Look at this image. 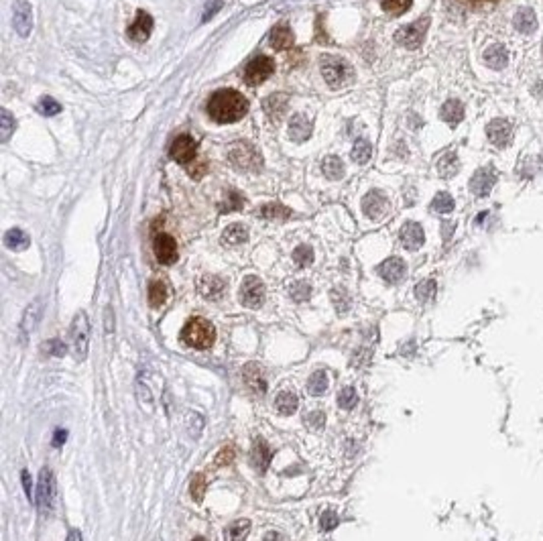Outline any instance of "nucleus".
Instances as JSON below:
<instances>
[{"label":"nucleus","instance_id":"f257e3e1","mask_svg":"<svg viewBox=\"0 0 543 541\" xmlns=\"http://www.w3.org/2000/svg\"><path fill=\"white\" fill-rule=\"evenodd\" d=\"M248 112L246 98L236 90H218L208 100V114L220 124L238 122Z\"/></svg>","mask_w":543,"mask_h":541},{"label":"nucleus","instance_id":"f03ea898","mask_svg":"<svg viewBox=\"0 0 543 541\" xmlns=\"http://www.w3.org/2000/svg\"><path fill=\"white\" fill-rule=\"evenodd\" d=\"M214 340H216V330L206 318H191L181 330V342L188 348L206 350L214 344Z\"/></svg>","mask_w":543,"mask_h":541},{"label":"nucleus","instance_id":"7ed1b4c3","mask_svg":"<svg viewBox=\"0 0 543 541\" xmlns=\"http://www.w3.org/2000/svg\"><path fill=\"white\" fill-rule=\"evenodd\" d=\"M320 61H322V76H324V80L330 88H334V90L342 88L346 81L350 80L352 70L344 59L334 57V55H324Z\"/></svg>","mask_w":543,"mask_h":541},{"label":"nucleus","instance_id":"20e7f679","mask_svg":"<svg viewBox=\"0 0 543 541\" xmlns=\"http://www.w3.org/2000/svg\"><path fill=\"white\" fill-rule=\"evenodd\" d=\"M228 159L236 169L243 171H257L263 165L261 153L250 143H234L228 151Z\"/></svg>","mask_w":543,"mask_h":541},{"label":"nucleus","instance_id":"39448f33","mask_svg":"<svg viewBox=\"0 0 543 541\" xmlns=\"http://www.w3.org/2000/svg\"><path fill=\"white\" fill-rule=\"evenodd\" d=\"M70 338H72V350L76 360H83L88 356V344H90V324H88V316L80 312L70 330Z\"/></svg>","mask_w":543,"mask_h":541},{"label":"nucleus","instance_id":"423d86ee","mask_svg":"<svg viewBox=\"0 0 543 541\" xmlns=\"http://www.w3.org/2000/svg\"><path fill=\"white\" fill-rule=\"evenodd\" d=\"M35 503L39 507V511L43 515L51 513L55 505V478L54 472L49 468H43L41 470V476H39V488H37V494H35Z\"/></svg>","mask_w":543,"mask_h":541},{"label":"nucleus","instance_id":"0eeeda50","mask_svg":"<svg viewBox=\"0 0 543 541\" xmlns=\"http://www.w3.org/2000/svg\"><path fill=\"white\" fill-rule=\"evenodd\" d=\"M428 27H430V19H428V17H426V19H419V21L411 23L407 27L399 29L397 35H395V39H397L399 45H403V47H407V49H417V47H421V43H423V39H426Z\"/></svg>","mask_w":543,"mask_h":541},{"label":"nucleus","instance_id":"6e6552de","mask_svg":"<svg viewBox=\"0 0 543 541\" xmlns=\"http://www.w3.org/2000/svg\"><path fill=\"white\" fill-rule=\"evenodd\" d=\"M169 155H171L173 161L181 163L184 167L190 169L191 165L197 161V143L190 135H179L173 140Z\"/></svg>","mask_w":543,"mask_h":541},{"label":"nucleus","instance_id":"1a4fd4ad","mask_svg":"<svg viewBox=\"0 0 543 541\" xmlns=\"http://www.w3.org/2000/svg\"><path fill=\"white\" fill-rule=\"evenodd\" d=\"M275 72V63H273L271 57L267 55H259L254 59L248 61L245 70V81L248 86H259L265 80H269Z\"/></svg>","mask_w":543,"mask_h":541},{"label":"nucleus","instance_id":"9d476101","mask_svg":"<svg viewBox=\"0 0 543 541\" xmlns=\"http://www.w3.org/2000/svg\"><path fill=\"white\" fill-rule=\"evenodd\" d=\"M241 301L246 307H259L265 301V285L259 277L250 275L241 285Z\"/></svg>","mask_w":543,"mask_h":541},{"label":"nucleus","instance_id":"9b49d317","mask_svg":"<svg viewBox=\"0 0 543 541\" xmlns=\"http://www.w3.org/2000/svg\"><path fill=\"white\" fill-rule=\"evenodd\" d=\"M13 27L21 35L29 37L33 31V8L29 4V0H15L13 6Z\"/></svg>","mask_w":543,"mask_h":541},{"label":"nucleus","instance_id":"f8f14e48","mask_svg":"<svg viewBox=\"0 0 543 541\" xmlns=\"http://www.w3.org/2000/svg\"><path fill=\"white\" fill-rule=\"evenodd\" d=\"M155 257L161 265H173L177 261V243L173 241V236L169 234H157L155 243H153Z\"/></svg>","mask_w":543,"mask_h":541},{"label":"nucleus","instance_id":"ddd939ff","mask_svg":"<svg viewBox=\"0 0 543 541\" xmlns=\"http://www.w3.org/2000/svg\"><path fill=\"white\" fill-rule=\"evenodd\" d=\"M494 181H496V173H494V169H490V167H483V169H478V171L474 173V177L470 179V191H472L476 197H485V195H489L490 193L492 186H494Z\"/></svg>","mask_w":543,"mask_h":541},{"label":"nucleus","instance_id":"4468645a","mask_svg":"<svg viewBox=\"0 0 543 541\" xmlns=\"http://www.w3.org/2000/svg\"><path fill=\"white\" fill-rule=\"evenodd\" d=\"M487 135H489L490 143L499 149L507 147V143L511 140V135H513V124L505 118H496L492 120L489 127H487Z\"/></svg>","mask_w":543,"mask_h":541},{"label":"nucleus","instance_id":"2eb2a0df","mask_svg":"<svg viewBox=\"0 0 543 541\" xmlns=\"http://www.w3.org/2000/svg\"><path fill=\"white\" fill-rule=\"evenodd\" d=\"M362 210L371 220H379L389 210V200L380 191H368L362 200Z\"/></svg>","mask_w":543,"mask_h":541},{"label":"nucleus","instance_id":"dca6fc26","mask_svg":"<svg viewBox=\"0 0 543 541\" xmlns=\"http://www.w3.org/2000/svg\"><path fill=\"white\" fill-rule=\"evenodd\" d=\"M153 17L149 15V13H145V10H138L136 13V19L135 23L129 27V37L136 41V43H143V41H147L149 37H151V31H153Z\"/></svg>","mask_w":543,"mask_h":541},{"label":"nucleus","instance_id":"f3484780","mask_svg":"<svg viewBox=\"0 0 543 541\" xmlns=\"http://www.w3.org/2000/svg\"><path fill=\"white\" fill-rule=\"evenodd\" d=\"M245 385L250 393L263 395L267 391V380H265V371L257 362H250L245 369Z\"/></svg>","mask_w":543,"mask_h":541},{"label":"nucleus","instance_id":"a211bd4d","mask_svg":"<svg viewBox=\"0 0 543 541\" xmlns=\"http://www.w3.org/2000/svg\"><path fill=\"white\" fill-rule=\"evenodd\" d=\"M377 273L389 283H399L403 279V275H405V263L399 257H391V259L380 263Z\"/></svg>","mask_w":543,"mask_h":541},{"label":"nucleus","instance_id":"6ab92c4d","mask_svg":"<svg viewBox=\"0 0 543 541\" xmlns=\"http://www.w3.org/2000/svg\"><path fill=\"white\" fill-rule=\"evenodd\" d=\"M41 312H43V301L35 299L27 307V312L23 316V322H21V342H27L29 334L37 328L39 320H41Z\"/></svg>","mask_w":543,"mask_h":541},{"label":"nucleus","instance_id":"aec40b11","mask_svg":"<svg viewBox=\"0 0 543 541\" xmlns=\"http://www.w3.org/2000/svg\"><path fill=\"white\" fill-rule=\"evenodd\" d=\"M423 241H426L423 228H421L417 222H407V224L401 228V243H403V246H405L407 250L421 248V246H423Z\"/></svg>","mask_w":543,"mask_h":541},{"label":"nucleus","instance_id":"412c9836","mask_svg":"<svg viewBox=\"0 0 543 541\" xmlns=\"http://www.w3.org/2000/svg\"><path fill=\"white\" fill-rule=\"evenodd\" d=\"M197 289H200V296H202V298L220 299L224 296L226 283H224L220 277H216V275H206V277H202Z\"/></svg>","mask_w":543,"mask_h":541},{"label":"nucleus","instance_id":"4be33fe9","mask_svg":"<svg viewBox=\"0 0 543 541\" xmlns=\"http://www.w3.org/2000/svg\"><path fill=\"white\" fill-rule=\"evenodd\" d=\"M273 458V450L269 448V444L265 439H257L254 446H252V452H250V460H252V466L259 470V472H265L269 468V462Z\"/></svg>","mask_w":543,"mask_h":541},{"label":"nucleus","instance_id":"5701e85b","mask_svg":"<svg viewBox=\"0 0 543 541\" xmlns=\"http://www.w3.org/2000/svg\"><path fill=\"white\" fill-rule=\"evenodd\" d=\"M311 135V122L305 114H295L289 122V136L295 143H303Z\"/></svg>","mask_w":543,"mask_h":541},{"label":"nucleus","instance_id":"b1692460","mask_svg":"<svg viewBox=\"0 0 543 541\" xmlns=\"http://www.w3.org/2000/svg\"><path fill=\"white\" fill-rule=\"evenodd\" d=\"M271 45L279 51H285V49H291L295 45V37H293V31L285 25L281 27H275L271 31Z\"/></svg>","mask_w":543,"mask_h":541},{"label":"nucleus","instance_id":"393cba45","mask_svg":"<svg viewBox=\"0 0 543 541\" xmlns=\"http://www.w3.org/2000/svg\"><path fill=\"white\" fill-rule=\"evenodd\" d=\"M483 57H485L487 65H490L492 70H503L509 63V54L503 45H490L485 49Z\"/></svg>","mask_w":543,"mask_h":541},{"label":"nucleus","instance_id":"a878e982","mask_svg":"<svg viewBox=\"0 0 543 541\" xmlns=\"http://www.w3.org/2000/svg\"><path fill=\"white\" fill-rule=\"evenodd\" d=\"M285 110H287V96L285 94H271L265 100V112L271 120H281Z\"/></svg>","mask_w":543,"mask_h":541},{"label":"nucleus","instance_id":"bb28decb","mask_svg":"<svg viewBox=\"0 0 543 541\" xmlns=\"http://www.w3.org/2000/svg\"><path fill=\"white\" fill-rule=\"evenodd\" d=\"M246 241H248V230L243 224H230L222 234V243L226 246H238Z\"/></svg>","mask_w":543,"mask_h":541},{"label":"nucleus","instance_id":"cd10ccee","mask_svg":"<svg viewBox=\"0 0 543 541\" xmlns=\"http://www.w3.org/2000/svg\"><path fill=\"white\" fill-rule=\"evenodd\" d=\"M439 116H441V120H444V122H448V124L456 127L462 118H464V106H462L458 100H448V102L441 106Z\"/></svg>","mask_w":543,"mask_h":541},{"label":"nucleus","instance_id":"c85d7f7f","mask_svg":"<svg viewBox=\"0 0 543 541\" xmlns=\"http://www.w3.org/2000/svg\"><path fill=\"white\" fill-rule=\"evenodd\" d=\"M515 29L521 33H533L537 29V17L531 8H521L515 15Z\"/></svg>","mask_w":543,"mask_h":541},{"label":"nucleus","instance_id":"c756f323","mask_svg":"<svg viewBox=\"0 0 543 541\" xmlns=\"http://www.w3.org/2000/svg\"><path fill=\"white\" fill-rule=\"evenodd\" d=\"M248 533H250V521L243 519V521H236V523L226 527L224 541H246Z\"/></svg>","mask_w":543,"mask_h":541},{"label":"nucleus","instance_id":"7c9ffc66","mask_svg":"<svg viewBox=\"0 0 543 541\" xmlns=\"http://www.w3.org/2000/svg\"><path fill=\"white\" fill-rule=\"evenodd\" d=\"M4 246L10 250H25L29 246V236L21 228H13L4 234Z\"/></svg>","mask_w":543,"mask_h":541},{"label":"nucleus","instance_id":"2f4dec72","mask_svg":"<svg viewBox=\"0 0 543 541\" xmlns=\"http://www.w3.org/2000/svg\"><path fill=\"white\" fill-rule=\"evenodd\" d=\"M299 405V399L295 393H287V391H283V393H279V397H277V401H275V409L281 413V415H291Z\"/></svg>","mask_w":543,"mask_h":541},{"label":"nucleus","instance_id":"473e14b6","mask_svg":"<svg viewBox=\"0 0 543 541\" xmlns=\"http://www.w3.org/2000/svg\"><path fill=\"white\" fill-rule=\"evenodd\" d=\"M330 385V377H327L326 371H316L311 377H309V382H307V391L314 395V397H320L324 395Z\"/></svg>","mask_w":543,"mask_h":541},{"label":"nucleus","instance_id":"72a5a7b5","mask_svg":"<svg viewBox=\"0 0 543 541\" xmlns=\"http://www.w3.org/2000/svg\"><path fill=\"white\" fill-rule=\"evenodd\" d=\"M458 157H456V153H446L439 161H437V171H439V175L441 177H446V179H450V177H454L456 173H458Z\"/></svg>","mask_w":543,"mask_h":541},{"label":"nucleus","instance_id":"f704fd0d","mask_svg":"<svg viewBox=\"0 0 543 541\" xmlns=\"http://www.w3.org/2000/svg\"><path fill=\"white\" fill-rule=\"evenodd\" d=\"M371 155H373V147H371V143H368V140L360 138V140H356V143H354L352 151H350V157H352L354 163H360V165H364V163L371 159Z\"/></svg>","mask_w":543,"mask_h":541},{"label":"nucleus","instance_id":"c9c22d12","mask_svg":"<svg viewBox=\"0 0 543 541\" xmlns=\"http://www.w3.org/2000/svg\"><path fill=\"white\" fill-rule=\"evenodd\" d=\"M322 171L330 179H342L344 177V163L338 157H326L322 161Z\"/></svg>","mask_w":543,"mask_h":541},{"label":"nucleus","instance_id":"e433bc0d","mask_svg":"<svg viewBox=\"0 0 543 541\" xmlns=\"http://www.w3.org/2000/svg\"><path fill=\"white\" fill-rule=\"evenodd\" d=\"M165 301H167V287H165L163 281H153L149 285V303L153 307H161Z\"/></svg>","mask_w":543,"mask_h":541},{"label":"nucleus","instance_id":"4c0bfd02","mask_svg":"<svg viewBox=\"0 0 543 541\" xmlns=\"http://www.w3.org/2000/svg\"><path fill=\"white\" fill-rule=\"evenodd\" d=\"M432 210L437 214H450L454 210V197L446 191H439L432 202Z\"/></svg>","mask_w":543,"mask_h":541},{"label":"nucleus","instance_id":"58836bf2","mask_svg":"<svg viewBox=\"0 0 543 541\" xmlns=\"http://www.w3.org/2000/svg\"><path fill=\"white\" fill-rule=\"evenodd\" d=\"M15 129H17V122H15L13 114L8 110H2L0 112V143H6L15 133Z\"/></svg>","mask_w":543,"mask_h":541},{"label":"nucleus","instance_id":"ea45409f","mask_svg":"<svg viewBox=\"0 0 543 541\" xmlns=\"http://www.w3.org/2000/svg\"><path fill=\"white\" fill-rule=\"evenodd\" d=\"M411 4H413V0H382V2H380L382 10L389 13V15H393V17L403 15L405 10H409Z\"/></svg>","mask_w":543,"mask_h":541},{"label":"nucleus","instance_id":"a19ab883","mask_svg":"<svg viewBox=\"0 0 543 541\" xmlns=\"http://www.w3.org/2000/svg\"><path fill=\"white\" fill-rule=\"evenodd\" d=\"M243 204H245V200L236 191H226L224 193V202L220 204V210L222 212H234V210H241Z\"/></svg>","mask_w":543,"mask_h":541},{"label":"nucleus","instance_id":"79ce46f5","mask_svg":"<svg viewBox=\"0 0 543 541\" xmlns=\"http://www.w3.org/2000/svg\"><path fill=\"white\" fill-rule=\"evenodd\" d=\"M261 216L263 218H279V220H285V218L291 216V210H287L285 206H281V204H269V206H265L263 210H261Z\"/></svg>","mask_w":543,"mask_h":541},{"label":"nucleus","instance_id":"37998d69","mask_svg":"<svg viewBox=\"0 0 543 541\" xmlns=\"http://www.w3.org/2000/svg\"><path fill=\"white\" fill-rule=\"evenodd\" d=\"M356 401H358V393H356L354 387H346L338 393V405L342 409H352L356 405Z\"/></svg>","mask_w":543,"mask_h":541},{"label":"nucleus","instance_id":"c03bdc74","mask_svg":"<svg viewBox=\"0 0 543 541\" xmlns=\"http://www.w3.org/2000/svg\"><path fill=\"white\" fill-rule=\"evenodd\" d=\"M293 261L298 263L299 267L311 265V261H314V250H311L307 244H301V246H298V248L293 250Z\"/></svg>","mask_w":543,"mask_h":541},{"label":"nucleus","instance_id":"a18cd8bd","mask_svg":"<svg viewBox=\"0 0 543 541\" xmlns=\"http://www.w3.org/2000/svg\"><path fill=\"white\" fill-rule=\"evenodd\" d=\"M415 296L419 301H430V299L435 296V281L428 279V281H421L417 287H415Z\"/></svg>","mask_w":543,"mask_h":541},{"label":"nucleus","instance_id":"49530a36","mask_svg":"<svg viewBox=\"0 0 543 541\" xmlns=\"http://www.w3.org/2000/svg\"><path fill=\"white\" fill-rule=\"evenodd\" d=\"M37 110H39L43 116H55V114H59V112H61V106H59V102H55L54 98L45 96V98H41V100H39Z\"/></svg>","mask_w":543,"mask_h":541},{"label":"nucleus","instance_id":"de8ad7c7","mask_svg":"<svg viewBox=\"0 0 543 541\" xmlns=\"http://www.w3.org/2000/svg\"><path fill=\"white\" fill-rule=\"evenodd\" d=\"M204 492H206V476L204 474H195L193 481H191V496L193 501H202L204 499Z\"/></svg>","mask_w":543,"mask_h":541},{"label":"nucleus","instance_id":"09e8293b","mask_svg":"<svg viewBox=\"0 0 543 541\" xmlns=\"http://www.w3.org/2000/svg\"><path fill=\"white\" fill-rule=\"evenodd\" d=\"M309 296H311V287L305 281H298L291 285V298L295 301H305V299H309Z\"/></svg>","mask_w":543,"mask_h":541},{"label":"nucleus","instance_id":"8fccbe9b","mask_svg":"<svg viewBox=\"0 0 543 541\" xmlns=\"http://www.w3.org/2000/svg\"><path fill=\"white\" fill-rule=\"evenodd\" d=\"M336 525H338V515H336V511L327 509L326 513L322 515V519H320V527H322L324 531H332Z\"/></svg>","mask_w":543,"mask_h":541},{"label":"nucleus","instance_id":"3c124183","mask_svg":"<svg viewBox=\"0 0 543 541\" xmlns=\"http://www.w3.org/2000/svg\"><path fill=\"white\" fill-rule=\"evenodd\" d=\"M234 460V448L232 446H224L216 456V466H226Z\"/></svg>","mask_w":543,"mask_h":541},{"label":"nucleus","instance_id":"603ef678","mask_svg":"<svg viewBox=\"0 0 543 541\" xmlns=\"http://www.w3.org/2000/svg\"><path fill=\"white\" fill-rule=\"evenodd\" d=\"M43 346H45V352H49V354H54V356H63V354L67 352L65 344H63L61 340H51V342H45Z\"/></svg>","mask_w":543,"mask_h":541},{"label":"nucleus","instance_id":"864d4df0","mask_svg":"<svg viewBox=\"0 0 543 541\" xmlns=\"http://www.w3.org/2000/svg\"><path fill=\"white\" fill-rule=\"evenodd\" d=\"M305 421H307L309 426H314V428H322V423L326 421V417H324V413H322V411H314L311 415H307V417H305Z\"/></svg>","mask_w":543,"mask_h":541},{"label":"nucleus","instance_id":"5fc2aeb1","mask_svg":"<svg viewBox=\"0 0 543 541\" xmlns=\"http://www.w3.org/2000/svg\"><path fill=\"white\" fill-rule=\"evenodd\" d=\"M222 4H224L222 0H214V4L210 2V4L206 6V13H204V19H202V21H210V17H214V15H216L218 10L222 8Z\"/></svg>","mask_w":543,"mask_h":541},{"label":"nucleus","instance_id":"6e6d98bb","mask_svg":"<svg viewBox=\"0 0 543 541\" xmlns=\"http://www.w3.org/2000/svg\"><path fill=\"white\" fill-rule=\"evenodd\" d=\"M23 485H25V492H27L29 501H33V488H31V476L27 470H23Z\"/></svg>","mask_w":543,"mask_h":541},{"label":"nucleus","instance_id":"4d7b16f0","mask_svg":"<svg viewBox=\"0 0 543 541\" xmlns=\"http://www.w3.org/2000/svg\"><path fill=\"white\" fill-rule=\"evenodd\" d=\"M63 439H67V432H65V430H57L54 437V446H61Z\"/></svg>","mask_w":543,"mask_h":541},{"label":"nucleus","instance_id":"13d9d810","mask_svg":"<svg viewBox=\"0 0 543 541\" xmlns=\"http://www.w3.org/2000/svg\"><path fill=\"white\" fill-rule=\"evenodd\" d=\"M265 541H285V538H283L281 533H277V531H269V533L265 535Z\"/></svg>","mask_w":543,"mask_h":541},{"label":"nucleus","instance_id":"bf43d9fd","mask_svg":"<svg viewBox=\"0 0 543 541\" xmlns=\"http://www.w3.org/2000/svg\"><path fill=\"white\" fill-rule=\"evenodd\" d=\"M464 2H468V4H485V2H499V0H464Z\"/></svg>","mask_w":543,"mask_h":541},{"label":"nucleus","instance_id":"052dcab7","mask_svg":"<svg viewBox=\"0 0 543 541\" xmlns=\"http://www.w3.org/2000/svg\"><path fill=\"white\" fill-rule=\"evenodd\" d=\"M193 541H206V540H202V538H197V540H193Z\"/></svg>","mask_w":543,"mask_h":541}]
</instances>
